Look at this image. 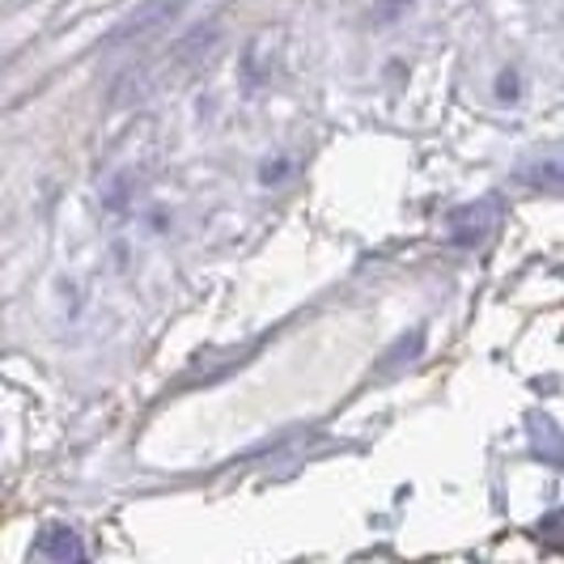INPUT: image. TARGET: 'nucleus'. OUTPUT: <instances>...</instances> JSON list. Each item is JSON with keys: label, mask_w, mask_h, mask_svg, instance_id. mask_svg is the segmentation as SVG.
Returning <instances> with one entry per match:
<instances>
[{"label": "nucleus", "mask_w": 564, "mask_h": 564, "mask_svg": "<svg viewBox=\"0 0 564 564\" xmlns=\"http://www.w3.org/2000/svg\"><path fill=\"white\" fill-rule=\"evenodd\" d=\"M509 178L539 196H564V144H543V149L522 153L509 170Z\"/></svg>", "instance_id": "f257e3e1"}, {"label": "nucleus", "mask_w": 564, "mask_h": 564, "mask_svg": "<svg viewBox=\"0 0 564 564\" xmlns=\"http://www.w3.org/2000/svg\"><path fill=\"white\" fill-rule=\"evenodd\" d=\"M501 199L497 196H480L471 199V204H463L458 213H451V221H446V234H451L454 247H480V242H488L492 234H497V226H501Z\"/></svg>", "instance_id": "f03ea898"}, {"label": "nucleus", "mask_w": 564, "mask_h": 564, "mask_svg": "<svg viewBox=\"0 0 564 564\" xmlns=\"http://www.w3.org/2000/svg\"><path fill=\"white\" fill-rule=\"evenodd\" d=\"M527 433H531V451H535L543 463H552V467H564V433L552 421H547L543 412H535V416L527 421Z\"/></svg>", "instance_id": "7ed1b4c3"}, {"label": "nucleus", "mask_w": 564, "mask_h": 564, "mask_svg": "<svg viewBox=\"0 0 564 564\" xmlns=\"http://www.w3.org/2000/svg\"><path fill=\"white\" fill-rule=\"evenodd\" d=\"M34 552L47 556V561H82V539H77V531H68V527H43Z\"/></svg>", "instance_id": "20e7f679"}, {"label": "nucleus", "mask_w": 564, "mask_h": 564, "mask_svg": "<svg viewBox=\"0 0 564 564\" xmlns=\"http://www.w3.org/2000/svg\"><path fill=\"white\" fill-rule=\"evenodd\" d=\"M421 348H424V332H408L395 348H387V352H382V366H378V373L387 378V373H395V369L412 366V361L421 357Z\"/></svg>", "instance_id": "39448f33"}, {"label": "nucleus", "mask_w": 564, "mask_h": 564, "mask_svg": "<svg viewBox=\"0 0 564 564\" xmlns=\"http://www.w3.org/2000/svg\"><path fill=\"white\" fill-rule=\"evenodd\" d=\"M539 531L547 539H564V513H547V518L539 522Z\"/></svg>", "instance_id": "423d86ee"}]
</instances>
